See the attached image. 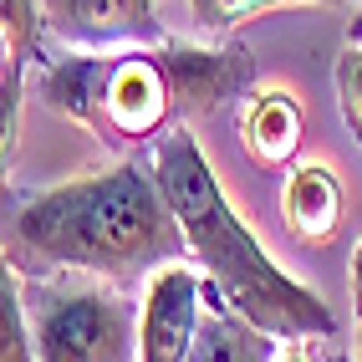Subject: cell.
Returning <instances> with one entry per match:
<instances>
[{
    "label": "cell",
    "mask_w": 362,
    "mask_h": 362,
    "mask_svg": "<svg viewBox=\"0 0 362 362\" xmlns=\"http://www.w3.org/2000/svg\"><path fill=\"white\" fill-rule=\"evenodd\" d=\"M199 327H194V342H189V357L194 362H214V357H240V362H255V357H276V337L260 332L250 317H240V311L220 296V286L209 276L199 281Z\"/></svg>",
    "instance_id": "9"
},
{
    "label": "cell",
    "mask_w": 362,
    "mask_h": 362,
    "mask_svg": "<svg viewBox=\"0 0 362 362\" xmlns=\"http://www.w3.org/2000/svg\"><path fill=\"white\" fill-rule=\"evenodd\" d=\"M31 347L46 362H128L138 332L128 301L107 286H31Z\"/></svg>",
    "instance_id": "3"
},
{
    "label": "cell",
    "mask_w": 362,
    "mask_h": 362,
    "mask_svg": "<svg viewBox=\"0 0 362 362\" xmlns=\"http://www.w3.org/2000/svg\"><path fill=\"white\" fill-rule=\"evenodd\" d=\"M103 71L107 57L103 52H82V57H62V62H46L41 66V103H52L62 117L82 123L98 133V107H103Z\"/></svg>",
    "instance_id": "11"
},
{
    "label": "cell",
    "mask_w": 362,
    "mask_h": 362,
    "mask_svg": "<svg viewBox=\"0 0 362 362\" xmlns=\"http://www.w3.org/2000/svg\"><path fill=\"white\" fill-rule=\"evenodd\" d=\"M352 306H357V322H362V245L352 255Z\"/></svg>",
    "instance_id": "17"
},
{
    "label": "cell",
    "mask_w": 362,
    "mask_h": 362,
    "mask_svg": "<svg viewBox=\"0 0 362 362\" xmlns=\"http://www.w3.org/2000/svg\"><path fill=\"white\" fill-rule=\"evenodd\" d=\"M281 220L301 245H332L337 225H342V184L327 163H301L286 174Z\"/></svg>",
    "instance_id": "8"
},
{
    "label": "cell",
    "mask_w": 362,
    "mask_h": 362,
    "mask_svg": "<svg viewBox=\"0 0 362 362\" xmlns=\"http://www.w3.org/2000/svg\"><path fill=\"white\" fill-rule=\"evenodd\" d=\"M281 6H347V0H189V16L204 36H230L235 26H245L265 11H281Z\"/></svg>",
    "instance_id": "12"
},
{
    "label": "cell",
    "mask_w": 362,
    "mask_h": 362,
    "mask_svg": "<svg viewBox=\"0 0 362 362\" xmlns=\"http://www.w3.org/2000/svg\"><path fill=\"white\" fill-rule=\"evenodd\" d=\"M158 66L174 92V117L199 123V117L235 107L255 82V62L245 46H179L158 41Z\"/></svg>",
    "instance_id": "4"
},
{
    "label": "cell",
    "mask_w": 362,
    "mask_h": 362,
    "mask_svg": "<svg viewBox=\"0 0 362 362\" xmlns=\"http://www.w3.org/2000/svg\"><path fill=\"white\" fill-rule=\"evenodd\" d=\"M16 235L46 265L112 276V281L184 260L189 250V235L168 194L138 163H117L107 174L71 179L62 189L36 194L31 204H21Z\"/></svg>",
    "instance_id": "2"
},
{
    "label": "cell",
    "mask_w": 362,
    "mask_h": 362,
    "mask_svg": "<svg viewBox=\"0 0 362 362\" xmlns=\"http://www.w3.org/2000/svg\"><path fill=\"white\" fill-rule=\"evenodd\" d=\"M347 36H352V41L362 46V11H357V21H352V31H347Z\"/></svg>",
    "instance_id": "19"
},
{
    "label": "cell",
    "mask_w": 362,
    "mask_h": 362,
    "mask_svg": "<svg viewBox=\"0 0 362 362\" xmlns=\"http://www.w3.org/2000/svg\"><path fill=\"white\" fill-rule=\"evenodd\" d=\"M21 98H26V77H21V57H11L0 71V194L11 184V163L21 143Z\"/></svg>",
    "instance_id": "14"
},
{
    "label": "cell",
    "mask_w": 362,
    "mask_h": 362,
    "mask_svg": "<svg viewBox=\"0 0 362 362\" xmlns=\"http://www.w3.org/2000/svg\"><path fill=\"white\" fill-rule=\"evenodd\" d=\"M337 103H342V117H347L352 138L362 143V46L357 41L337 57Z\"/></svg>",
    "instance_id": "16"
},
{
    "label": "cell",
    "mask_w": 362,
    "mask_h": 362,
    "mask_svg": "<svg viewBox=\"0 0 362 362\" xmlns=\"http://www.w3.org/2000/svg\"><path fill=\"white\" fill-rule=\"evenodd\" d=\"M0 31L11 36V52L26 62L41 46V11L36 0H0Z\"/></svg>",
    "instance_id": "15"
},
{
    "label": "cell",
    "mask_w": 362,
    "mask_h": 362,
    "mask_svg": "<svg viewBox=\"0 0 362 362\" xmlns=\"http://www.w3.org/2000/svg\"><path fill=\"white\" fill-rule=\"evenodd\" d=\"M26 357H36L26 332V296H21L16 271L0 255V362H26Z\"/></svg>",
    "instance_id": "13"
},
{
    "label": "cell",
    "mask_w": 362,
    "mask_h": 362,
    "mask_svg": "<svg viewBox=\"0 0 362 362\" xmlns=\"http://www.w3.org/2000/svg\"><path fill=\"white\" fill-rule=\"evenodd\" d=\"M357 357H362V332H357Z\"/></svg>",
    "instance_id": "20"
},
{
    "label": "cell",
    "mask_w": 362,
    "mask_h": 362,
    "mask_svg": "<svg viewBox=\"0 0 362 362\" xmlns=\"http://www.w3.org/2000/svg\"><path fill=\"white\" fill-rule=\"evenodd\" d=\"M52 31L82 52H112V46H158L163 26L153 0H46Z\"/></svg>",
    "instance_id": "6"
},
{
    "label": "cell",
    "mask_w": 362,
    "mask_h": 362,
    "mask_svg": "<svg viewBox=\"0 0 362 362\" xmlns=\"http://www.w3.org/2000/svg\"><path fill=\"white\" fill-rule=\"evenodd\" d=\"M174 117V92L158 66V52H123L107 57L103 71V107H98V133L117 143H148L163 133V123Z\"/></svg>",
    "instance_id": "5"
},
{
    "label": "cell",
    "mask_w": 362,
    "mask_h": 362,
    "mask_svg": "<svg viewBox=\"0 0 362 362\" xmlns=\"http://www.w3.org/2000/svg\"><path fill=\"white\" fill-rule=\"evenodd\" d=\"M11 57H16V52H11V36L0 31V71H6V62H11Z\"/></svg>",
    "instance_id": "18"
},
{
    "label": "cell",
    "mask_w": 362,
    "mask_h": 362,
    "mask_svg": "<svg viewBox=\"0 0 362 362\" xmlns=\"http://www.w3.org/2000/svg\"><path fill=\"white\" fill-rule=\"evenodd\" d=\"M240 143L260 168L291 163L301 148V107L291 92H260L240 112Z\"/></svg>",
    "instance_id": "10"
},
{
    "label": "cell",
    "mask_w": 362,
    "mask_h": 362,
    "mask_svg": "<svg viewBox=\"0 0 362 362\" xmlns=\"http://www.w3.org/2000/svg\"><path fill=\"white\" fill-rule=\"evenodd\" d=\"M199 276L184 271L179 260H168V271L153 276L148 301H143V332H138V357L148 362H179L189 357V342H194L199 327Z\"/></svg>",
    "instance_id": "7"
},
{
    "label": "cell",
    "mask_w": 362,
    "mask_h": 362,
    "mask_svg": "<svg viewBox=\"0 0 362 362\" xmlns=\"http://www.w3.org/2000/svg\"><path fill=\"white\" fill-rule=\"evenodd\" d=\"M153 179L174 204L179 225L189 235V250L199 255L209 281L220 286V296L250 317L260 332H271L276 342H306V337H332L337 317L317 291H306L291 281L281 265L265 255V245L245 230V220L230 209L214 168L204 163L199 143L189 128L163 133L153 153Z\"/></svg>",
    "instance_id": "1"
}]
</instances>
